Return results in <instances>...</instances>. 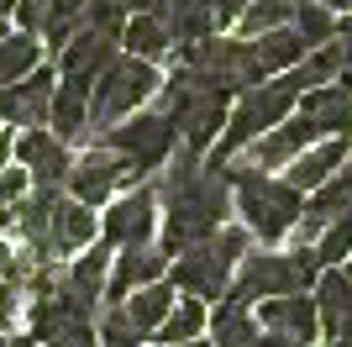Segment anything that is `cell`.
Wrapping results in <instances>:
<instances>
[{"label": "cell", "mask_w": 352, "mask_h": 347, "mask_svg": "<svg viewBox=\"0 0 352 347\" xmlns=\"http://www.w3.org/2000/svg\"><path fill=\"white\" fill-rule=\"evenodd\" d=\"M337 347H352V342H337Z\"/></svg>", "instance_id": "bcb514c9"}, {"label": "cell", "mask_w": 352, "mask_h": 347, "mask_svg": "<svg viewBox=\"0 0 352 347\" xmlns=\"http://www.w3.org/2000/svg\"><path fill=\"white\" fill-rule=\"evenodd\" d=\"M95 143L105 147H116L121 158L137 169V179H147V174H158L163 163L174 158V147H179V132L174 121L158 111V105H142V111H132L126 121H116L111 132H100Z\"/></svg>", "instance_id": "52a82bcc"}, {"label": "cell", "mask_w": 352, "mask_h": 347, "mask_svg": "<svg viewBox=\"0 0 352 347\" xmlns=\"http://www.w3.org/2000/svg\"><path fill=\"white\" fill-rule=\"evenodd\" d=\"M16 11V0H0V16H11Z\"/></svg>", "instance_id": "ee69618b"}, {"label": "cell", "mask_w": 352, "mask_h": 347, "mask_svg": "<svg viewBox=\"0 0 352 347\" xmlns=\"http://www.w3.org/2000/svg\"><path fill=\"white\" fill-rule=\"evenodd\" d=\"M210 326V305L195 300V295H179L174 311L163 316V326L153 332V342H195V337H206Z\"/></svg>", "instance_id": "484cf974"}, {"label": "cell", "mask_w": 352, "mask_h": 347, "mask_svg": "<svg viewBox=\"0 0 352 347\" xmlns=\"http://www.w3.org/2000/svg\"><path fill=\"white\" fill-rule=\"evenodd\" d=\"M158 85H163V69H158V63L132 58V53H116L100 69V79L89 85V137H100V132H111L116 121H126L132 111L153 105Z\"/></svg>", "instance_id": "5b68a950"}, {"label": "cell", "mask_w": 352, "mask_h": 347, "mask_svg": "<svg viewBox=\"0 0 352 347\" xmlns=\"http://www.w3.org/2000/svg\"><path fill=\"white\" fill-rule=\"evenodd\" d=\"M252 347H305V342H294V337H279V332H258V342Z\"/></svg>", "instance_id": "74e56055"}, {"label": "cell", "mask_w": 352, "mask_h": 347, "mask_svg": "<svg viewBox=\"0 0 352 347\" xmlns=\"http://www.w3.org/2000/svg\"><path fill=\"white\" fill-rule=\"evenodd\" d=\"M126 11H132V16H163V11H168V0H126Z\"/></svg>", "instance_id": "d590c367"}, {"label": "cell", "mask_w": 352, "mask_h": 347, "mask_svg": "<svg viewBox=\"0 0 352 347\" xmlns=\"http://www.w3.org/2000/svg\"><path fill=\"white\" fill-rule=\"evenodd\" d=\"M47 132H58L69 147L79 143V137H89V85L85 79H58L53 111H47Z\"/></svg>", "instance_id": "d6986e66"}, {"label": "cell", "mask_w": 352, "mask_h": 347, "mask_svg": "<svg viewBox=\"0 0 352 347\" xmlns=\"http://www.w3.org/2000/svg\"><path fill=\"white\" fill-rule=\"evenodd\" d=\"M6 231H16V205H0V247H6Z\"/></svg>", "instance_id": "f35d334b"}, {"label": "cell", "mask_w": 352, "mask_h": 347, "mask_svg": "<svg viewBox=\"0 0 352 347\" xmlns=\"http://www.w3.org/2000/svg\"><path fill=\"white\" fill-rule=\"evenodd\" d=\"M126 0H89L85 6V27H95V32H105V37H116L121 43V27H126Z\"/></svg>", "instance_id": "4dcf8cb0"}, {"label": "cell", "mask_w": 352, "mask_h": 347, "mask_svg": "<svg viewBox=\"0 0 352 347\" xmlns=\"http://www.w3.org/2000/svg\"><path fill=\"white\" fill-rule=\"evenodd\" d=\"M174 300H179V289L168 284V279H158V284H142V289H132V295H126V316H132V326L142 337H153L163 326V316H168V311H174Z\"/></svg>", "instance_id": "cb8c5ba5"}, {"label": "cell", "mask_w": 352, "mask_h": 347, "mask_svg": "<svg viewBox=\"0 0 352 347\" xmlns=\"http://www.w3.org/2000/svg\"><path fill=\"white\" fill-rule=\"evenodd\" d=\"M168 253L163 247H121L116 258H111V279H105V305H121L132 289L142 284H158V279H168Z\"/></svg>", "instance_id": "9a60e30c"}, {"label": "cell", "mask_w": 352, "mask_h": 347, "mask_svg": "<svg viewBox=\"0 0 352 347\" xmlns=\"http://www.w3.org/2000/svg\"><path fill=\"white\" fill-rule=\"evenodd\" d=\"M47 48H43V37H37V32H6V37H0V85H16V79H21V74H32L37 69V63H47Z\"/></svg>", "instance_id": "d4e9b609"}, {"label": "cell", "mask_w": 352, "mask_h": 347, "mask_svg": "<svg viewBox=\"0 0 352 347\" xmlns=\"http://www.w3.org/2000/svg\"><path fill=\"white\" fill-rule=\"evenodd\" d=\"M16 311H21V289L0 279V332H11V326H16Z\"/></svg>", "instance_id": "836d02e7"}, {"label": "cell", "mask_w": 352, "mask_h": 347, "mask_svg": "<svg viewBox=\"0 0 352 347\" xmlns=\"http://www.w3.org/2000/svg\"><path fill=\"white\" fill-rule=\"evenodd\" d=\"M6 347H43V342H37V337L27 332V337H11V342H6Z\"/></svg>", "instance_id": "b9f144b4"}, {"label": "cell", "mask_w": 352, "mask_h": 347, "mask_svg": "<svg viewBox=\"0 0 352 347\" xmlns=\"http://www.w3.org/2000/svg\"><path fill=\"white\" fill-rule=\"evenodd\" d=\"M294 6H300V0H248V11L236 16V37H263V32H274V27H289Z\"/></svg>", "instance_id": "4316f807"}, {"label": "cell", "mask_w": 352, "mask_h": 347, "mask_svg": "<svg viewBox=\"0 0 352 347\" xmlns=\"http://www.w3.org/2000/svg\"><path fill=\"white\" fill-rule=\"evenodd\" d=\"M121 53L147 58V63H168V58H174V32L163 27V16H126Z\"/></svg>", "instance_id": "44dd1931"}, {"label": "cell", "mask_w": 352, "mask_h": 347, "mask_svg": "<svg viewBox=\"0 0 352 347\" xmlns=\"http://www.w3.org/2000/svg\"><path fill=\"white\" fill-rule=\"evenodd\" d=\"M347 158H352V132H347V137H321V143H310L305 153L284 169V179H289L300 195H310V189L326 185V179H331Z\"/></svg>", "instance_id": "e0dca14e"}, {"label": "cell", "mask_w": 352, "mask_h": 347, "mask_svg": "<svg viewBox=\"0 0 352 347\" xmlns=\"http://www.w3.org/2000/svg\"><path fill=\"white\" fill-rule=\"evenodd\" d=\"M16 163L32 174V185L63 189V185H69V169H74V147L63 143L58 132L27 127V132H16Z\"/></svg>", "instance_id": "7c38bea8"}, {"label": "cell", "mask_w": 352, "mask_h": 347, "mask_svg": "<svg viewBox=\"0 0 352 347\" xmlns=\"http://www.w3.org/2000/svg\"><path fill=\"white\" fill-rule=\"evenodd\" d=\"M158 221H163V205H158V185H132L121 189L116 200L105 205L100 216V242L105 247H147L153 237H158Z\"/></svg>", "instance_id": "ba28073f"}, {"label": "cell", "mask_w": 352, "mask_h": 347, "mask_svg": "<svg viewBox=\"0 0 352 347\" xmlns=\"http://www.w3.org/2000/svg\"><path fill=\"white\" fill-rule=\"evenodd\" d=\"M163 27L174 32V48L184 43H206L216 37V6L210 0H168V11H163Z\"/></svg>", "instance_id": "603a6c76"}, {"label": "cell", "mask_w": 352, "mask_h": 347, "mask_svg": "<svg viewBox=\"0 0 352 347\" xmlns=\"http://www.w3.org/2000/svg\"><path fill=\"white\" fill-rule=\"evenodd\" d=\"M89 242H100V216H95V205L74 200L69 189L58 195L53 205V221H47V258H74V253H85Z\"/></svg>", "instance_id": "4fadbf2b"}, {"label": "cell", "mask_w": 352, "mask_h": 347, "mask_svg": "<svg viewBox=\"0 0 352 347\" xmlns=\"http://www.w3.org/2000/svg\"><path fill=\"white\" fill-rule=\"evenodd\" d=\"M116 53H121L116 37H105V32H95V27H79L69 43L58 48V79H85V85H95L100 69Z\"/></svg>", "instance_id": "2e32d148"}, {"label": "cell", "mask_w": 352, "mask_h": 347, "mask_svg": "<svg viewBox=\"0 0 352 347\" xmlns=\"http://www.w3.org/2000/svg\"><path fill=\"white\" fill-rule=\"evenodd\" d=\"M153 105L174 121L179 147H190V153H210V147L221 143V132H226V116H232V95L210 90L206 79L195 69H184V63H174V69L163 74Z\"/></svg>", "instance_id": "3957f363"}, {"label": "cell", "mask_w": 352, "mask_h": 347, "mask_svg": "<svg viewBox=\"0 0 352 347\" xmlns=\"http://www.w3.org/2000/svg\"><path fill=\"white\" fill-rule=\"evenodd\" d=\"M331 342H352V311L337 321V332H331Z\"/></svg>", "instance_id": "ab89813d"}, {"label": "cell", "mask_w": 352, "mask_h": 347, "mask_svg": "<svg viewBox=\"0 0 352 347\" xmlns=\"http://www.w3.org/2000/svg\"><path fill=\"white\" fill-rule=\"evenodd\" d=\"M53 90H58V69H53V63H37V69L21 74L16 85H0V127H11V132L47 127Z\"/></svg>", "instance_id": "30bf717a"}, {"label": "cell", "mask_w": 352, "mask_h": 347, "mask_svg": "<svg viewBox=\"0 0 352 347\" xmlns=\"http://www.w3.org/2000/svg\"><path fill=\"white\" fill-rule=\"evenodd\" d=\"M310 247H316L321 269H342V263L352 258V211H347V216H337V221H331V227H326Z\"/></svg>", "instance_id": "f546056e"}, {"label": "cell", "mask_w": 352, "mask_h": 347, "mask_svg": "<svg viewBox=\"0 0 352 347\" xmlns=\"http://www.w3.org/2000/svg\"><path fill=\"white\" fill-rule=\"evenodd\" d=\"M294 111L310 116L321 137H347V132H352V90L342 85V79L316 85V90H305V95H300V105H294Z\"/></svg>", "instance_id": "ac0fdd59"}, {"label": "cell", "mask_w": 352, "mask_h": 347, "mask_svg": "<svg viewBox=\"0 0 352 347\" xmlns=\"http://www.w3.org/2000/svg\"><path fill=\"white\" fill-rule=\"evenodd\" d=\"M252 316H258V326H263V332L294 337V342H305V347H316V337H321V311H316V295H310V289L258 300V305H252Z\"/></svg>", "instance_id": "5bb4252c"}, {"label": "cell", "mask_w": 352, "mask_h": 347, "mask_svg": "<svg viewBox=\"0 0 352 347\" xmlns=\"http://www.w3.org/2000/svg\"><path fill=\"white\" fill-rule=\"evenodd\" d=\"M132 185H142L137 179V169L126 158H121L116 147H105V143H95V147H85V153H74V169H69V195L74 200H85V205H111L121 195V189H132Z\"/></svg>", "instance_id": "9c48e42d"}, {"label": "cell", "mask_w": 352, "mask_h": 347, "mask_svg": "<svg viewBox=\"0 0 352 347\" xmlns=\"http://www.w3.org/2000/svg\"><path fill=\"white\" fill-rule=\"evenodd\" d=\"M248 242H252V231L226 221V227L210 231L206 242H195V247H184V253H174V263H168V284H174L179 295H195V300L216 305L221 295L232 289L236 263L248 258Z\"/></svg>", "instance_id": "277c9868"}, {"label": "cell", "mask_w": 352, "mask_h": 347, "mask_svg": "<svg viewBox=\"0 0 352 347\" xmlns=\"http://www.w3.org/2000/svg\"><path fill=\"white\" fill-rule=\"evenodd\" d=\"M27 189H32V174L21 169V163H6V169H0V205H16Z\"/></svg>", "instance_id": "1f68e13d"}, {"label": "cell", "mask_w": 352, "mask_h": 347, "mask_svg": "<svg viewBox=\"0 0 352 347\" xmlns=\"http://www.w3.org/2000/svg\"><path fill=\"white\" fill-rule=\"evenodd\" d=\"M158 247L174 258L184 247L206 242L216 227H226L232 216V174L216 169L206 153H190V147H174V158L163 163L158 179Z\"/></svg>", "instance_id": "6da1fadb"}, {"label": "cell", "mask_w": 352, "mask_h": 347, "mask_svg": "<svg viewBox=\"0 0 352 347\" xmlns=\"http://www.w3.org/2000/svg\"><path fill=\"white\" fill-rule=\"evenodd\" d=\"M210 6H216V27H221V32L236 27V16L248 11V0H210Z\"/></svg>", "instance_id": "e575fe53"}, {"label": "cell", "mask_w": 352, "mask_h": 347, "mask_svg": "<svg viewBox=\"0 0 352 347\" xmlns=\"http://www.w3.org/2000/svg\"><path fill=\"white\" fill-rule=\"evenodd\" d=\"M47 11H53V0H16V27L21 32H37L43 37V21H47Z\"/></svg>", "instance_id": "d6a6232c"}, {"label": "cell", "mask_w": 352, "mask_h": 347, "mask_svg": "<svg viewBox=\"0 0 352 347\" xmlns=\"http://www.w3.org/2000/svg\"><path fill=\"white\" fill-rule=\"evenodd\" d=\"M321 6H326V11H337V16H347V11H352V0H321Z\"/></svg>", "instance_id": "60d3db41"}, {"label": "cell", "mask_w": 352, "mask_h": 347, "mask_svg": "<svg viewBox=\"0 0 352 347\" xmlns=\"http://www.w3.org/2000/svg\"><path fill=\"white\" fill-rule=\"evenodd\" d=\"M248 43H252L258 69H263L268 79H274V74H289L294 63H305V53H310V43L294 27H274V32H263V37H248Z\"/></svg>", "instance_id": "7402d4cb"}, {"label": "cell", "mask_w": 352, "mask_h": 347, "mask_svg": "<svg viewBox=\"0 0 352 347\" xmlns=\"http://www.w3.org/2000/svg\"><path fill=\"white\" fill-rule=\"evenodd\" d=\"M6 32H11V16H0V37H6Z\"/></svg>", "instance_id": "f6af8a7d"}, {"label": "cell", "mask_w": 352, "mask_h": 347, "mask_svg": "<svg viewBox=\"0 0 352 347\" xmlns=\"http://www.w3.org/2000/svg\"><path fill=\"white\" fill-rule=\"evenodd\" d=\"M258 316H252V305L232 300V295H221L210 305V347H252L258 342Z\"/></svg>", "instance_id": "ffe728a7"}, {"label": "cell", "mask_w": 352, "mask_h": 347, "mask_svg": "<svg viewBox=\"0 0 352 347\" xmlns=\"http://www.w3.org/2000/svg\"><path fill=\"white\" fill-rule=\"evenodd\" d=\"M300 37H305L310 48H321V43H331L337 37V11H326L321 0H300L294 6V21H289Z\"/></svg>", "instance_id": "83f0119b"}, {"label": "cell", "mask_w": 352, "mask_h": 347, "mask_svg": "<svg viewBox=\"0 0 352 347\" xmlns=\"http://www.w3.org/2000/svg\"><path fill=\"white\" fill-rule=\"evenodd\" d=\"M95 332H100V347H142V342H147V337L132 326L126 305H100V316H95Z\"/></svg>", "instance_id": "f1b7e54d"}, {"label": "cell", "mask_w": 352, "mask_h": 347, "mask_svg": "<svg viewBox=\"0 0 352 347\" xmlns=\"http://www.w3.org/2000/svg\"><path fill=\"white\" fill-rule=\"evenodd\" d=\"M6 163H16V132L11 127H0V169Z\"/></svg>", "instance_id": "8d00e7d4"}, {"label": "cell", "mask_w": 352, "mask_h": 347, "mask_svg": "<svg viewBox=\"0 0 352 347\" xmlns=\"http://www.w3.org/2000/svg\"><path fill=\"white\" fill-rule=\"evenodd\" d=\"M310 143H321V132H316V121H310V116L294 111V116H284L279 127H268L263 137H252L236 158L248 163V169H268V174H274V169H289V163L300 158ZM226 163H232V158H226Z\"/></svg>", "instance_id": "8fae6325"}, {"label": "cell", "mask_w": 352, "mask_h": 347, "mask_svg": "<svg viewBox=\"0 0 352 347\" xmlns=\"http://www.w3.org/2000/svg\"><path fill=\"white\" fill-rule=\"evenodd\" d=\"M232 174V211L242 216V227L258 237V242L279 247L284 237L294 231L300 211H305V195L284 179V174H268V169H248L242 158L221 163Z\"/></svg>", "instance_id": "7a4b0ae2"}, {"label": "cell", "mask_w": 352, "mask_h": 347, "mask_svg": "<svg viewBox=\"0 0 352 347\" xmlns=\"http://www.w3.org/2000/svg\"><path fill=\"white\" fill-rule=\"evenodd\" d=\"M153 347H210L206 337H195V342H153Z\"/></svg>", "instance_id": "7bdbcfd3"}, {"label": "cell", "mask_w": 352, "mask_h": 347, "mask_svg": "<svg viewBox=\"0 0 352 347\" xmlns=\"http://www.w3.org/2000/svg\"><path fill=\"white\" fill-rule=\"evenodd\" d=\"M316 274H321V258H316V247H300L289 242L284 253H252L248 247V258L236 263V274H232V300L242 305H258V300H274V295H300V289L316 284Z\"/></svg>", "instance_id": "8992f818"}]
</instances>
